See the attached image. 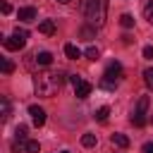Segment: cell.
Instances as JSON below:
<instances>
[{"label": "cell", "instance_id": "1", "mask_svg": "<svg viewBox=\"0 0 153 153\" xmlns=\"http://www.w3.org/2000/svg\"><path fill=\"white\" fill-rule=\"evenodd\" d=\"M65 84V74L60 69H45V72H38L33 76V88L38 96H45V98H53Z\"/></svg>", "mask_w": 153, "mask_h": 153}, {"label": "cell", "instance_id": "2", "mask_svg": "<svg viewBox=\"0 0 153 153\" xmlns=\"http://www.w3.org/2000/svg\"><path fill=\"white\" fill-rule=\"evenodd\" d=\"M84 14H86V22L93 29L103 26L105 24V17H108V0H86Z\"/></svg>", "mask_w": 153, "mask_h": 153}, {"label": "cell", "instance_id": "3", "mask_svg": "<svg viewBox=\"0 0 153 153\" xmlns=\"http://www.w3.org/2000/svg\"><path fill=\"white\" fill-rule=\"evenodd\" d=\"M26 38H29V31L17 26L14 33H12L10 38H5V48H7V50H22V48L26 45Z\"/></svg>", "mask_w": 153, "mask_h": 153}, {"label": "cell", "instance_id": "4", "mask_svg": "<svg viewBox=\"0 0 153 153\" xmlns=\"http://www.w3.org/2000/svg\"><path fill=\"white\" fill-rule=\"evenodd\" d=\"M146 110H148V98L141 96L139 103H136V110H134V115H131V122H134L136 127H143V124H146Z\"/></svg>", "mask_w": 153, "mask_h": 153}, {"label": "cell", "instance_id": "5", "mask_svg": "<svg viewBox=\"0 0 153 153\" xmlns=\"http://www.w3.org/2000/svg\"><path fill=\"white\" fill-rule=\"evenodd\" d=\"M69 79H72V84H74V96H76V98H88V96H91L93 86H91L88 81H84V79H79V76H69Z\"/></svg>", "mask_w": 153, "mask_h": 153}, {"label": "cell", "instance_id": "6", "mask_svg": "<svg viewBox=\"0 0 153 153\" xmlns=\"http://www.w3.org/2000/svg\"><path fill=\"white\" fill-rule=\"evenodd\" d=\"M122 65L120 62H110L108 67H105V74H103V81H112V84H117V79L122 76Z\"/></svg>", "mask_w": 153, "mask_h": 153}, {"label": "cell", "instance_id": "7", "mask_svg": "<svg viewBox=\"0 0 153 153\" xmlns=\"http://www.w3.org/2000/svg\"><path fill=\"white\" fill-rule=\"evenodd\" d=\"M29 115H31V122H33L36 127H43V124H45V110H43V108L31 105V108H29Z\"/></svg>", "mask_w": 153, "mask_h": 153}, {"label": "cell", "instance_id": "8", "mask_svg": "<svg viewBox=\"0 0 153 153\" xmlns=\"http://www.w3.org/2000/svg\"><path fill=\"white\" fill-rule=\"evenodd\" d=\"M36 7H19V12H17V17H19V22H33L36 19Z\"/></svg>", "mask_w": 153, "mask_h": 153}, {"label": "cell", "instance_id": "9", "mask_svg": "<svg viewBox=\"0 0 153 153\" xmlns=\"http://www.w3.org/2000/svg\"><path fill=\"white\" fill-rule=\"evenodd\" d=\"M38 31H41V33H45V36H53V33H55V22H53V19L41 22V24H38Z\"/></svg>", "mask_w": 153, "mask_h": 153}, {"label": "cell", "instance_id": "10", "mask_svg": "<svg viewBox=\"0 0 153 153\" xmlns=\"http://www.w3.org/2000/svg\"><path fill=\"white\" fill-rule=\"evenodd\" d=\"M33 57H36V62H38V65H43V67H48V65L53 62V55H50L48 50H41V53H36Z\"/></svg>", "mask_w": 153, "mask_h": 153}, {"label": "cell", "instance_id": "11", "mask_svg": "<svg viewBox=\"0 0 153 153\" xmlns=\"http://www.w3.org/2000/svg\"><path fill=\"white\" fill-rule=\"evenodd\" d=\"M65 55H67L69 60H76V57L81 55V50H79L74 43H67V45H65Z\"/></svg>", "mask_w": 153, "mask_h": 153}, {"label": "cell", "instance_id": "12", "mask_svg": "<svg viewBox=\"0 0 153 153\" xmlns=\"http://www.w3.org/2000/svg\"><path fill=\"white\" fill-rule=\"evenodd\" d=\"M41 151V143L33 141V139H26L24 141V153H38Z\"/></svg>", "mask_w": 153, "mask_h": 153}, {"label": "cell", "instance_id": "13", "mask_svg": "<svg viewBox=\"0 0 153 153\" xmlns=\"http://www.w3.org/2000/svg\"><path fill=\"white\" fill-rule=\"evenodd\" d=\"M112 143L120 146V148H127V146H129V139H127L124 134H112Z\"/></svg>", "mask_w": 153, "mask_h": 153}, {"label": "cell", "instance_id": "14", "mask_svg": "<svg viewBox=\"0 0 153 153\" xmlns=\"http://www.w3.org/2000/svg\"><path fill=\"white\" fill-rule=\"evenodd\" d=\"M108 115H110V108H108V105H103V108H98V110H96V120H98V122H105V120H108Z\"/></svg>", "mask_w": 153, "mask_h": 153}, {"label": "cell", "instance_id": "15", "mask_svg": "<svg viewBox=\"0 0 153 153\" xmlns=\"http://www.w3.org/2000/svg\"><path fill=\"white\" fill-rule=\"evenodd\" d=\"M81 146L93 148V146H96V134H84V136H81Z\"/></svg>", "mask_w": 153, "mask_h": 153}, {"label": "cell", "instance_id": "16", "mask_svg": "<svg viewBox=\"0 0 153 153\" xmlns=\"http://www.w3.org/2000/svg\"><path fill=\"white\" fill-rule=\"evenodd\" d=\"M120 24H122L124 29H131V26H134V17H131V14H122V17H120Z\"/></svg>", "mask_w": 153, "mask_h": 153}, {"label": "cell", "instance_id": "17", "mask_svg": "<svg viewBox=\"0 0 153 153\" xmlns=\"http://www.w3.org/2000/svg\"><path fill=\"white\" fill-rule=\"evenodd\" d=\"M0 105H2V122H7V120H10V100H7V98H2V100H0Z\"/></svg>", "mask_w": 153, "mask_h": 153}, {"label": "cell", "instance_id": "18", "mask_svg": "<svg viewBox=\"0 0 153 153\" xmlns=\"http://www.w3.org/2000/svg\"><path fill=\"white\" fill-rule=\"evenodd\" d=\"M86 57H88L91 62H96V60L100 57V53H98V48H93V45H91V48H86Z\"/></svg>", "mask_w": 153, "mask_h": 153}, {"label": "cell", "instance_id": "19", "mask_svg": "<svg viewBox=\"0 0 153 153\" xmlns=\"http://www.w3.org/2000/svg\"><path fill=\"white\" fill-rule=\"evenodd\" d=\"M14 136H17V141H26V127L19 124V127L14 129Z\"/></svg>", "mask_w": 153, "mask_h": 153}, {"label": "cell", "instance_id": "20", "mask_svg": "<svg viewBox=\"0 0 153 153\" xmlns=\"http://www.w3.org/2000/svg\"><path fill=\"white\" fill-rule=\"evenodd\" d=\"M143 81H146L148 88H153V67H148V69L143 72Z\"/></svg>", "mask_w": 153, "mask_h": 153}, {"label": "cell", "instance_id": "21", "mask_svg": "<svg viewBox=\"0 0 153 153\" xmlns=\"http://www.w3.org/2000/svg\"><path fill=\"white\" fill-rule=\"evenodd\" d=\"M143 17H146V19H148V22L153 24V0H151V2H148V5L143 7Z\"/></svg>", "mask_w": 153, "mask_h": 153}, {"label": "cell", "instance_id": "22", "mask_svg": "<svg viewBox=\"0 0 153 153\" xmlns=\"http://www.w3.org/2000/svg\"><path fill=\"white\" fill-rule=\"evenodd\" d=\"M12 69H14V65H12L10 60H2V72H5V74H10Z\"/></svg>", "mask_w": 153, "mask_h": 153}, {"label": "cell", "instance_id": "23", "mask_svg": "<svg viewBox=\"0 0 153 153\" xmlns=\"http://www.w3.org/2000/svg\"><path fill=\"white\" fill-rule=\"evenodd\" d=\"M91 36H93V29H81V38H86V41H91Z\"/></svg>", "mask_w": 153, "mask_h": 153}, {"label": "cell", "instance_id": "24", "mask_svg": "<svg viewBox=\"0 0 153 153\" xmlns=\"http://www.w3.org/2000/svg\"><path fill=\"white\" fill-rule=\"evenodd\" d=\"M143 57L146 60H153V45H146L143 48Z\"/></svg>", "mask_w": 153, "mask_h": 153}, {"label": "cell", "instance_id": "25", "mask_svg": "<svg viewBox=\"0 0 153 153\" xmlns=\"http://www.w3.org/2000/svg\"><path fill=\"white\" fill-rule=\"evenodd\" d=\"M141 151H143V153H153V143H143Z\"/></svg>", "mask_w": 153, "mask_h": 153}, {"label": "cell", "instance_id": "26", "mask_svg": "<svg viewBox=\"0 0 153 153\" xmlns=\"http://www.w3.org/2000/svg\"><path fill=\"white\" fill-rule=\"evenodd\" d=\"M10 10H12V7H10L7 2H2V14H10Z\"/></svg>", "mask_w": 153, "mask_h": 153}, {"label": "cell", "instance_id": "27", "mask_svg": "<svg viewBox=\"0 0 153 153\" xmlns=\"http://www.w3.org/2000/svg\"><path fill=\"white\" fill-rule=\"evenodd\" d=\"M57 2H62V5H67V2H72V0H57Z\"/></svg>", "mask_w": 153, "mask_h": 153}, {"label": "cell", "instance_id": "28", "mask_svg": "<svg viewBox=\"0 0 153 153\" xmlns=\"http://www.w3.org/2000/svg\"><path fill=\"white\" fill-rule=\"evenodd\" d=\"M62 153H69V151H62Z\"/></svg>", "mask_w": 153, "mask_h": 153}, {"label": "cell", "instance_id": "29", "mask_svg": "<svg viewBox=\"0 0 153 153\" xmlns=\"http://www.w3.org/2000/svg\"><path fill=\"white\" fill-rule=\"evenodd\" d=\"M151 122H153V117H151Z\"/></svg>", "mask_w": 153, "mask_h": 153}]
</instances>
